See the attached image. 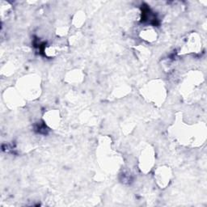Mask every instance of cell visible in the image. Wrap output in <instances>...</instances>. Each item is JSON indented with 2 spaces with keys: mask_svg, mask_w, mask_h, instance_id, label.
Listing matches in <instances>:
<instances>
[{
  "mask_svg": "<svg viewBox=\"0 0 207 207\" xmlns=\"http://www.w3.org/2000/svg\"><path fill=\"white\" fill-rule=\"evenodd\" d=\"M155 31L151 30V29H146V30L143 31V37L145 40L147 41H154L155 38Z\"/></svg>",
  "mask_w": 207,
  "mask_h": 207,
  "instance_id": "cell-1",
  "label": "cell"
}]
</instances>
